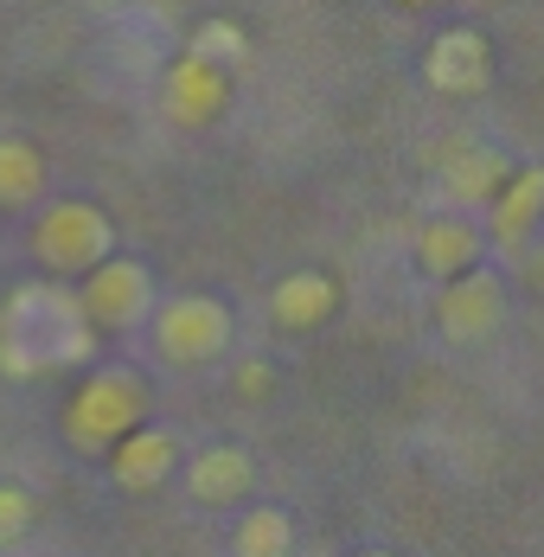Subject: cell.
<instances>
[{
  "label": "cell",
  "instance_id": "20",
  "mask_svg": "<svg viewBox=\"0 0 544 557\" xmlns=\"http://www.w3.org/2000/svg\"><path fill=\"white\" fill-rule=\"evenodd\" d=\"M404 7H435V0H404Z\"/></svg>",
  "mask_w": 544,
  "mask_h": 557
},
{
  "label": "cell",
  "instance_id": "16",
  "mask_svg": "<svg viewBox=\"0 0 544 557\" xmlns=\"http://www.w3.org/2000/svg\"><path fill=\"white\" fill-rule=\"evenodd\" d=\"M231 552L237 557H288L295 552V519H288L282 506H257V512H244Z\"/></svg>",
  "mask_w": 544,
  "mask_h": 557
},
{
  "label": "cell",
  "instance_id": "13",
  "mask_svg": "<svg viewBox=\"0 0 544 557\" xmlns=\"http://www.w3.org/2000/svg\"><path fill=\"white\" fill-rule=\"evenodd\" d=\"M481 231H474V219H430L423 231H417V270L435 282L461 276V270H474L481 263Z\"/></svg>",
  "mask_w": 544,
  "mask_h": 557
},
{
  "label": "cell",
  "instance_id": "1",
  "mask_svg": "<svg viewBox=\"0 0 544 557\" xmlns=\"http://www.w3.org/2000/svg\"><path fill=\"white\" fill-rule=\"evenodd\" d=\"M97 352V321L84 314L77 288L58 282H20L0 308V372L7 379H46L64 366H84Z\"/></svg>",
  "mask_w": 544,
  "mask_h": 557
},
{
  "label": "cell",
  "instance_id": "10",
  "mask_svg": "<svg viewBox=\"0 0 544 557\" xmlns=\"http://www.w3.org/2000/svg\"><path fill=\"white\" fill-rule=\"evenodd\" d=\"M115 487H128V494H154L166 474L180 468V436L173 430H128L122 443H115Z\"/></svg>",
  "mask_w": 544,
  "mask_h": 557
},
{
  "label": "cell",
  "instance_id": "2",
  "mask_svg": "<svg viewBox=\"0 0 544 557\" xmlns=\"http://www.w3.org/2000/svg\"><path fill=\"white\" fill-rule=\"evenodd\" d=\"M141 410H148V385H141L135 372L109 366V372H90V385L71 397L64 436H71L77 455H103V448H115L135 423H141Z\"/></svg>",
  "mask_w": 544,
  "mask_h": 557
},
{
  "label": "cell",
  "instance_id": "3",
  "mask_svg": "<svg viewBox=\"0 0 544 557\" xmlns=\"http://www.w3.org/2000/svg\"><path fill=\"white\" fill-rule=\"evenodd\" d=\"M33 250H39V263L52 276H84V270H97L115 250V224L90 199H58L52 212L39 219V231H33Z\"/></svg>",
  "mask_w": 544,
  "mask_h": 557
},
{
  "label": "cell",
  "instance_id": "9",
  "mask_svg": "<svg viewBox=\"0 0 544 557\" xmlns=\"http://www.w3.org/2000/svg\"><path fill=\"white\" fill-rule=\"evenodd\" d=\"M506 173H512V161H506L499 148L455 135V148L442 154V193H448L455 206H487L493 193L506 186Z\"/></svg>",
  "mask_w": 544,
  "mask_h": 557
},
{
  "label": "cell",
  "instance_id": "7",
  "mask_svg": "<svg viewBox=\"0 0 544 557\" xmlns=\"http://www.w3.org/2000/svg\"><path fill=\"white\" fill-rule=\"evenodd\" d=\"M423 77H430V90H442V97H481V90L493 84L487 33H474V26L435 33L430 52H423Z\"/></svg>",
  "mask_w": 544,
  "mask_h": 557
},
{
  "label": "cell",
  "instance_id": "17",
  "mask_svg": "<svg viewBox=\"0 0 544 557\" xmlns=\"http://www.w3.org/2000/svg\"><path fill=\"white\" fill-rule=\"evenodd\" d=\"M193 58H206V64H237V58L250 52V39H244V26L237 20H206L199 33H193Z\"/></svg>",
  "mask_w": 544,
  "mask_h": 557
},
{
  "label": "cell",
  "instance_id": "4",
  "mask_svg": "<svg viewBox=\"0 0 544 557\" xmlns=\"http://www.w3.org/2000/svg\"><path fill=\"white\" fill-rule=\"evenodd\" d=\"M148 321H154V352L166 366H212L231 346V308L218 295H173Z\"/></svg>",
  "mask_w": 544,
  "mask_h": 557
},
{
  "label": "cell",
  "instance_id": "14",
  "mask_svg": "<svg viewBox=\"0 0 544 557\" xmlns=\"http://www.w3.org/2000/svg\"><path fill=\"white\" fill-rule=\"evenodd\" d=\"M333 301H339V288L321 270H295V276H282L270 288V314H275V327H288V334H314L333 314Z\"/></svg>",
  "mask_w": 544,
  "mask_h": 557
},
{
  "label": "cell",
  "instance_id": "19",
  "mask_svg": "<svg viewBox=\"0 0 544 557\" xmlns=\"http://www.w3.org/2000/svg\"><path fill=\"white\" fill-rule=\"evenodd\" d=\"M270 385H275V372L263 366V359H250V366H237V391H244V397H270Z\"/></svg>",
  "mask_w": 544,
  "mask_h": 557
},
{
  "label": "cell",
  "instance_id": "18",
  "mask_svg": "<svg viewBox=\"0 0 544 557\" xmlns=\"http://www.w3.org/2000/svg\"><path fill=\"white\" fill-rule=\"evenodd\" d=\"M26 532H33V494L0 481V545H20Z\"/></svg>",
  "mask_w": 544,
  "mask_h": 557
},
{
  "label": "cell",
  "instance_id": "22",
  "mask_svg": "<svg viewBox=\"0 0 544 557\" xmlns=\"http://www.w3.org/2000/svg\"><path fill=\"white\" fill-rule=\"evenodd\" d=\"M539 224H544V219H539Z\"/></svg>",
  "mask_w": 544,
  "mask_h": 557
},
{
  "label": "cell",
  "instance_id": "8",
  "mask_svg": "<svg viewBox=\"0 0 544 557\" xmlns=\"http://www.w3.org/2000/svg\"><path fill=\"white\" fill-rule=\"evenodd\" d=\"M224 97H231V84H224V64H206V58H180L173 71H166L161 84V103L173 122H186V128H206L218 110H224Z\"/></svg>",
  "mask_w": 544,
  "mask_h": 557
},
{
  "label": "cell",
  "instance_id": "11",
  "mask_svg": "<svg viewBox=\"0 0 544 557\" xmlns=\"http://www.w3.org/2000/svg\"><path fill=\"white\" fill-rule=\"evenodd\" d=\"M257 487V461L244 455L237 443H218V448H199L193 468H186V494L199 506H231Z\"/></svg>",
  "mask_w": 544,
  "mask_h": 557
},
{
  "label": "cell",
  "instance_id": "6",
  "mask_svg": "<svg viewBox=\"0 0 544 557\" xmlns=\"http://www.w3.org/2000/svg\"><path fill=\"white\" fill-rule=\"evenodd\" d=\"M506 321V282L487 276V270H461V276L442 282L435 295V327L455 339V346H474V339H493Z\"/></svg>",
  "mask_w": 544,
  "mask_h": 557
},
{
  "label": "cell",
  "instance_id": "12",
  "mask_svg": "<svg viewBox=\"0 0 544 557\" xmlns=\"http://www.w3.org/2000/svg\"><path fill=\"white\" fill-rule=\"evenodd\" d=\"M544 219V168H512L506 173V186L487 199V224L493 237L506 244V250H519Z\"/></svg>",
  "mask_w": 544,
  "mask_h": 557
},
{
  "label": "cell",
  "instance_id": "21",
  "mask_svg": "<svg viewBox=\"0 0 544 557\" xmlns=\"http://www.w3.org/2000/svg\"><path fill=\"white\" fill-rule=\"evenodd\" d=\"M366 557H391V552H366Z\"/></svg>",
  "mask_w": 544,
  "mask_h": 557
},
{
  "label": "cell",
  "instance_id": "15",
  "mask_svg": "<svg viewBox=\"0 0 544 557\" xmlns=\"http://www.w3.org/2000/svg\"><path fill=\"white\" fill-rule=\"evenodd\" d=\"M39 193H46V154L20 135H0V206L26 212Z\"/></svg>",
  "mask_w": 544,
  "mask_h": 557
},
{
  "label": "cell",
  "instance_id": "5",
  "mask_svg": "<svg viewBox=\"0 0 544 557\" xmlns=\"http://www.w3.org/2000/svg\"><path fill=\"white\" fill-rule=\"evenodd\" d=\"M77 301H84V314L97 321V334H128V327H141V321L154 314V270L109 250L97 270H84Z\"/></svg>",
  "mask_w": 544,
  "mask_h": 557
}]
</instances>
